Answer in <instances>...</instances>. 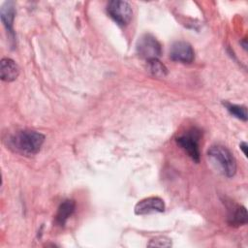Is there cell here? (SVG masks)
Segmentation results:
<instances>
[{"instance_id": "6da1fadb", "label": "cell", "mask_w": 248, "mask_h": 248, "mask_svg": "<svg viewBox=\"0 0 248 248\" xmlns=\"http://www.w3.org/2000/svg\"><path fill=\"white\" fill-rule=\"evenodd\" d=\"M45 139V135L40 132L22 130L10 137L8 142L16 152L25 156H32L40 151Z\"/></svg>"}, {"instance_id": "7a4b0ae2", "label": "cell", "mask_w": 248, "mask_h": 248, "mask_svg": "<svg viewBox=\"0 0 248 248\" xmlns=\"http://www.w3.org/2000/svg\"><path fill=\"white\" fill-rule=\"evenodd\" d=\"M207 157L214 168L227 177H232L236 172V161L232 153L224 145L214 144L207 150Z\"/></svg>"}, {"instance_id": "3957f363", "label": "cell", "mask_w": 248, "mask_h": 248, "mask_svg": "<svg viewBox=\"0 0 248 248\" xmlns=\"http://www.w3.org/2000/svg\"><path fill=\"white\" fill-rule=\"evenodd\" d=\"M202 134L197 128H192L184 134L176 138L177 144L188 154V156L196 163L200 162L201 151H200V140Z\"/></svg>"}, {"instance_id": "277c9868", "label": "cell", "mask_w": 248, "mask_h": 248, "mask_svg": "<svg viewBox=\"0 0 248 248\" xmlns=\"http://www.w3.org/2000/svg\"><path fill=\"white\" fill-rule=\"evenodd\" d=\"M136 49L138 55L146 61L159 59L162 54V47L158 40L151 34H143L137 42Z\"/></svg>"}, {"instance_id": "5b68a950", "label": "cell", "mask_w": 248, "mask_h": 248, "mask_svg": "<svg viewBox=\"0 0 248 248\" xmlns=\"http://www.w3.org/2000/svg\"><path fill=\"white\" fill-rule=\"evenodd\" d=\"M107 13L109 17L120 26H126L132 19L133 11L127 1L112 0L107 5Z\"/></svg>"}, {"instance_id": "8992f818", "label": "cell", "mask_w": 248, "mask_h": 248, "mask_svg": "<svg viewBox=\"0 0 248 248\" xmlns=\"http://www.w3.org/2000/svg\"><path fill=\"white\" fill-rule=\"evenodd\" d=\"M170 58L175 62L190 64L195 59V51L189 43L177 41L170 46Z\"/></svg>"}, {"instance_id": "52a82bcc", "label": "cell", "mask_w": 248, "mask_h": 248, "mask_svg": "<svg viewBox=\"0 0 248 248\" xmlns=\"http://www.w3.org/2000/svg\"><path fill=\"white\" fill-rule=\"evenodd\" d=\"M165 202L159 197H148L140 200L135 205L134 211L137 215H146L165 211Z\"/></svg>"}, {"instance_id": "ba28073f", "label": "cell", "mask_w": 248, "mask_h": 248, "mask_svg": "<svg viewBox=\"0 0 248 248\" xmlns=\"http://www.w3.org/2000/svg\"><path fill=\"white\" fill-rule=\"evenodd\" d=\"M226 202V206L228 208V223L233 227H239L245 225L248 221L246 208L239 205L232 201Z\"/></svg>"}, {"instance_id": "9c48e42d", "label": "cell", "mask_w": 248, "mask_h": 248, "mask_svg": "<svg viewBox=\"0 0 248 248\" xmlns=\"http://www.w3.org/2000/svg\"><path fill=\"white\" fill-rule=\"evenodd\" d=\"M16 16L15 3L13 1H6L0 8V17L3 25L5 26L7 33L10 36V40L15 42V31H14V19Z\"/></svg>"}, {"instance_id": "30bf717a", "label": "cell", "mask_w": 248, "mask_h": 248, "mask_svg": "<svg viewBox=\"0 0 248 248\" xmlns=\"http://www.w3.org/2000/svg\"><path fill=\"white\" fill-rule=\"evenodd\" d=\"M19 75L18 65L11 58L5 57L0 62V76L3 81L11 82L16 79Z\"/></svg>"}, {"instance_id": "8fae6325", "label": "cell", "mask_w": 248, "mask_h": 248, "mask_svg": "<svg viewBox=\"0 0 248 248\" xmlns=\"http://www.w3.org/2000/svg\"><path fill=\"white\" fill-rule=\"evenodd\" d=\"M76 208V202L73 200H65L63 201L58 209H57V213L55 216V221L56 223L61 226L64 227L67 220L71 217V215L74 213Z\"/></svg>"}, {"instance_id": "7c38bea8", "label": "cell", "mask_w": 248, "mask_h": 248, "mask_svg": "<svg viewBox=\"0 0 248 248\" xmlns=\"http://www.w3.org/2000/svg\"><path fill=\"white\" fill-rule=\"evenodd\" d=\"M148 71L154 76L158 78H164L168 74L167 67L159 60V59H151L146 61Z\"/></svg>"}, {"instance_id": "4fadbf2b", "label": "cell", "mask_w": 248, "mask_h": 248, "mask_svg": "<svg viewBox=\"0 0 248 248\" xmlns=\"http://www.w3.org/2000/svg\"><path fill=\"white\" fill-rule=\"evenodd\" d=\"M224 106L228 109V111L236 117L237 119H240L242 121H247V108L244 106L231 104V103H224Z\"/></svg>"}, {"instance_id": "5bb4252c", "label": "cell", "mask_w": 248, "mask_h": 248, "mask_svg": "<svg viewBox=\"0 0 248 248\" xmlns=\"http://www.w3.org/2000/svg\"><path fill=\"white\" fill-rule=\"evenodd\" d=\"M147 245L149 247H170L171 240L166 236H158L151 239Z\"/></svg>"}, {"instance_id": "9a60e30c", "label": "cell", "mask_w": 248, "mask_h": 248, "mask_svg": "<svg viewBox=\"0 0 248 248\" xmlns=\"http://www.w3.org/2000/svg\"><path fill=\"white\" fill-rule=\"evenodd\" d=\"M239 147H240V149L242 150V152H243V154L247 157V143L245 142V141H242L240 144H239Z\"/></svg>"}, {"instance_id": "2e32d148", "label": "cell", "mask_w": 248, "mask_h": 248, "mask_svg": "<svg viewBox=\"0 0 248 248\" xmlns=\"http://www.w3.org/2000/svg\"><path fill=\"white\" fill-rule=\"evenodd\" d=\"M241 45L243 46V48L246 50L247 49V44H246V39L243 40V42H241Z\"/></svg>"}]
</instances>
